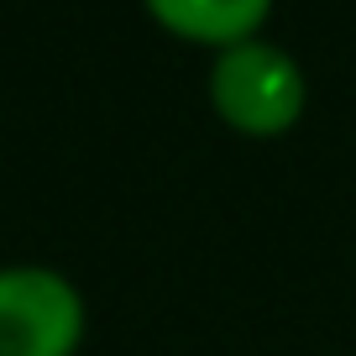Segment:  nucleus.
<instances>
[{
  "instance_id": "obj_1",
  "label": "nucleus",
  "mask_w": 356,
  "mask_h": 356,
  "mask_svg": "<svg viewBox=\"0 0 356 356\" xmlns=\"http://www.w3.org/2000/svg\"><path fill=\"white\" fill-rule=\"evenodd\" d=\"M210 100L220 121H231L236 131L278 136L304 111V74L283 47L246 37L236 47H220L210 68Z\"/></svg>"
},
{
  "instance_id": "obj_2",
  "label": "nucleus",
  "mask_w": 356,
  "mask_h": 356,
  "mask_svg": "<svg viewBox=\"0 0 356 356\" xmlns=\"http://www.w3.org/2000/svg\"><path fill=\"white\" fill-rule=\"evenodd\" d=\"M84 304L53 267H0V356H74Z\"/></svg>"
},
{
  "instance_id": "obj_3",
  "label": "nucleus",
  "mask_w": 356,
  "mask_h": 356,
  "mask_svg": "<svg viewBox=\"0 0 356 356\" xmlns=\"http://www.w3.org/2000/svg\"><path fill=\"white\" fill-rule=\"evenodd\" d=\"M273 0H147V11L168 26V32L189 37V42H215L236 47L262 26Z\"/></svg>"
}]
</instances>
